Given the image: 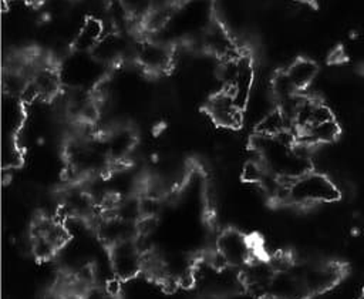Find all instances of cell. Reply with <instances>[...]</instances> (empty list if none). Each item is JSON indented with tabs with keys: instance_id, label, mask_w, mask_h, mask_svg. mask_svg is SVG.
Instances as JSON below:
<instances>
[{
	"instance_id": "6da1fadb",
	"label": "cell",
	"mask_w": 364,
	"mask_h": 299,
	"mask_svg": "<svg viewBox=\"0 0 364 299\" xmlns=\"http://www.w3.org/2000/svg\"><path fill=\"white\" fill-rule=\"evenodd\" d=\"M340 195L336 184L323 174L309 171L289 182L287 201L294 204L331 202Z\"/></svg>"
},
{
	"instance_id": "7a4b0ae2",
	"label": "cell",
	"mask_w": 364,
	"mask_h": 299,
	"mask_svg": "<svg viewBox=\"0 0 364 299\" xmlns=\"http://www.w3.org/2000/svg\"><path fill=\"white\" fill-rule=\"evenodd\" d=\"M108 263L112 278L118 280H129L144 271L145 252L136 239L122 241L108 246Z\"/></svg>"
},
{
	"instance_id": "3957f363",
	"label": "cell",
	"mask_w": 364,
	"mask_h": 299,
	"mask_svg": "<svg viewBox=\"0 0 364 299\" xmlns=\"http://www.w3.org/2000/svg\"><path fill=\"white\" fill-rule=\"evenodd\" d=\"M216 251L232 268H243L252 261V245L247 236L237 229L220 232L216 239Z\"/></svg>"
},
{
	"instance_id": "277c9868",
	"label": "cell",
	"mask_w": 364,
	"mask_h": 299,
	"mask_svg": "<svg viewBox=\"0 0 364 299\" xmlns=\"http://www.w3.org/2000/svg\"><path fill=\"white\" fill-rule=\"evenodd\" d=\"M206 111L212 121L222 128H237L242 124L243 110L225 88L209 98Z\"/></svg>"
},
{
	"instance_id": "5b68a950",
	"label": "cell",
	"mask_w": 364,
	"mask_h": 299,
	"mask_svg": "<svg viewBox=\"0 0 364 299\" xmlns=\"http://www.w3.org/2000/svg\"><path fill=\"white\" fill-rule=\"evenodd\" d=\"M135 61L149 73H164L173 61V51L166 43L145 40L136 44Z\"/></svg>"
},
{
	"instance_id": "8992f818",
	"label": "cell",
	"mask_w": 364,
	"mask_h": 299,
	"mask_svg": "<svg viewBox=\"0 0 364 299\" xmlns=\"http://www.w3.org/2000/svg\"><path fill=\"white\" fill-rule=\"evenodd\" d=\"M97 235L107 245L112 246L122 241L138 238V224L124 221L114 215H104L97 224Z\"/></svg>"
},
{
	"instance_id": "52a82bcc",
	"label": "cell",
	"mask_w": 364,
	"mask_h": 299,
	"mask_svg": "<svg viewBox=\"0 0 364 299\" xmlns=\"http://www.w3.org/2000/svg\"><path fill=\"white\" fill-rule=\"evenodd\" d=\"M200 44L205 51L219 57L220 60L239 56L236 53V46L232 37L219 23H212L208 27H205L200 36Z\"/></svg>"
},
{
	"instance_id": "ba28073f",
	"label": "cell",
	"mask_w": 364,
	"mask_h": 299,
	"mask_svg": "<svg viewBox=\"0 0 364 299\" xmlns=\"http://www.w3.org/2000/svg\"><path fill=\"white\" fill-rule=\"evenodd\" d=\"M102 138L112 164L124 162L136 147V134L128 127H117Z\"/></svg>"
},
{
	"instance_id": "9c48e42d",
	"label": "cell",
	"mask_w": 364,
	"mask_h": 299,
	"mask_svg": "<svg viewBox=\"0 0 364 299\" xmlns=\"http://www.w3.org/2000/svg\"><path fill=\"white\" fill-rule=\"evenodd\" d=\"M253 80H255V68H253L252 58L249 56H239V65H237V73L235 75V80L225 90H228L232 94L233 100L242 110H245L246 104L249 103Z\"/></svg>"
},
{
	"instance_id": "30bf717a",
	"label": "cell",
	"mask_w": 364,
	"mask_h": 299,
	"mask_svg": "<svg viewBox=\"0 0 364 299\" xmlns=\"http://www.w3.org/2000/svg\"><path fill=\"white\" fill-rule=\"evenodd\" d=\"M61 80L55 68L48 65L36 67L30 77L28 88L36 100H51L60 91Z\"/></svg>"
},
{
	"instance_id": "8fae6325",
	"label": "cell",
	"mask_w": 364,
	"mask_h": 299,
	"mask_svg": "<svg viewBox=\"0 0 364 299\" xmlns=\"http://www.w3.org/2000/svg\"><path fill=\"white\" fill-rule=\"evenodd\" d=\"M105 34H107L105 26L101 19H97L92 16L87 17L73 40V47L74 50L81 53L84 51L91 53Z\"/></svg>"
},
{
	"instance_id": "7c38bea8",
	"label": "cell",
	"mask_w": 364,
	"mask_h": 299,
	"mask_svg": "<svg viewBox=\"0 0 364 299\" xmlns=\"http://www.w3.org/2000/svg\"><path fill=\"white\" fill-rule=\"evenodd\" d=\"M23 101L18 97L3 94L1 107V122H3V137H16L20 131L24 120Z\"/></svg>"
},
{
	"instance_id": "4fadbf2b",
	"label": "cell",
	"mask_w": 364,
	"mask_h": 299,
	"mask_svg": "<svg viewBox=\"0 0 364 299\" xmlns=\"http://www.w3.org/2000/svg\"><path fill=\"white\" fill-rule=\"evenodd\" d=\"M293 124L291 121L277 108L273 107L272 110H269L266 114L262 115V118L257 121L255 131L259 135H264V137H277L284 131L293 130Z\"/></svg>"
},
{
	"instance_id": "5bb4252c",
	"label": "cell",
	"mask_w": 364,
	"mask_h": 299,
	"mask_svg": "<svg viewBox=\"0 0 364 299\" xmlns=\"http://www.w3.org/2000/svg\"><path fill=\"white\" fill-rule=\"evenodd\" d=\"M284 71L297 91H301L314 80L317 74V65L309 58H297Z\"/></svg>"
},
{
	"instance_id": "9a60e30c",
	"label": "cell",
	"mask_w": 364,
	"mask_h": 299,
	"mask_svg": "<svg viewBox=\"0 0 364 299\" xmlns=\"http://www.w3.org/2000/svg\"><path fill=\"white\" fill-rule=\"evenodd\" d=\"M21 162V151L16 142V137H3L1 164L3 169H11Z\"/></svg>"
},
{
	"instance_id": "2e32d148",
	"label": "cell",
	"mask_w": 364,
	"mask_h": 299,
	"mask_svg": "<svg viewBox=\"0 0 364 299\" xmlns=\"http://www.w3.org/2000/svg\"><path fill=\"white\" fill-rule=\"evenodd\" d=\"M60 249L44 235L31 234V252L38 261L51 259Z\"/></svg>"
},
{
	"instance_id": "e0dca14e",
	"label": "cell",
	"mask_w": 364,
	"mask_h": 299,
	"mask_svg": "<svg viewBox=\"0 0 364 299\" xmlns=\"http://www.w3.org/2000/svg\"><path fill=\"white\" fill-rule=\"evenodd\" d=\"M80 299H117V295L111 293L105 286H92L85 290Z\"/></svg>"
},
{
	"instance_id": "ac0fdd59",
	"label": "cell",
	"mask_w": 364,
	"mask_h": 299,
	"mask_svg": "<svg viewBox=\"0 0 364 299\" xmlns=\"http://www.w3.org/2000/svg\"><path fill=\"white\" fill-rule=\"evenodd\" d=\"M296 1H299V3H311L313 0H296Z\"/></svg>"
}]
</instances>
